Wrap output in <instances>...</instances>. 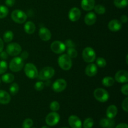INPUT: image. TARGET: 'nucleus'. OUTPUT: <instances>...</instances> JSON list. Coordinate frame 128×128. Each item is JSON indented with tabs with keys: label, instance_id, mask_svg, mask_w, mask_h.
Returning a JSON list of instances; mask_svg holds the SVG:
<instances>
[{
	"label": "nucleus",
	"instance_id": "1",
	"mask_svg": "<svg viewBox=\"0 0 128 128\" xmlns=\"http://www.w3.org/2000/svg\"><path fill=\"white\" fill-rule=\"evenodd\" d=\"M58 62L60 67L64 71H69L72 68V60L66 54L61 55L59 57Z\"/></svg>",
	"mask_w": 128,
	"mask_h": 128
},
{
	"label": "nucleus",
	"instance_id": "2",
	"mask_svg": "<svg viewBox=\"0 0 128 128\" xmlns=\"http://www.w3.org/2000/svg\"><path fill=\"white\" fill-rule=\"evenodd\" d=\"M24 66V60L21 57L16 56L11 61L9 65V68L11 71L14 72H17L21 71L23 68Z\"/></svg>",
	"mask_w": 128,
	"mask_h": 128
},
{
	"label": "nucleus",
	"instance_id": "3",
	"mask_svg": "<svg viewBox=\"0 0 128 128\" xmlns=\"http://www.w3.org/2000/svg\"><path fill=\"white\" fill-rule=\"evenodd\" d=\"M82 59L85 62L88 63H91L95 61L96 58V54L93 48L91 47H87L84 49L82 54Z\"/></svg>",
	"mask_w": 128,
	"mask_h": 128
},
{
	"label": "nucleus",
	"instance_id": "4",
	"mask_svg": "<svg viewBox=\"0 0 128 128\" xmlns=\"http://www.w3.org/2000/svg\"><path fill=\"white\" fill-rule=\"evenodd\" d=\"M55 74V70L52 67H45L42 68L38 73V79L41 81H46L54 76Z\"/></svg>",
	"mask_w": 128,
	"mask_h": 128
},
{
	"label": "nucleus",
	"instance_id": "5",
	"mask_svg": "<svg viewBox=\"0 0 128 128\" xmlns=\"http://www.w3.org/2000/svg\"><path fill=\"white\" fill-rule=\"evenodd\" d=\"M28 16L24 11L20 10H14L11 13V19L16 23L22 24L27 20Z\"/></svg>",
	"mask_w": 128,
	"mask_h": 128
},
{
	"label": "nucleus",
	"instance_id": "6",
	"mask_svg": "<svg viewBox=\"0 0 128 128\" xmlns=\"http://www.w3.org/2000/svg\"><path fill=\"white\" fill-rule=\"evenodd\" d=\"M94 96L98 101L105 102L110 99V94L106 90L102 88H97L94 91Z\"/></svg>",
	"mask_w": 128,
	"mask_h": 128
},
{
	"label": "nucleus",
	"instance_id": "7",
	"mask_svg": "<svg viewBox=\"0 0 128 128\" xmlns=\"http://www.w3.org/2000/svg\"><path fill=\"white\" fill-rule=\"evenodd\" d=\"M24 72L26 76L31 80L37 78L38 76V71L37 70V68L34 64L31 63V62L25 65Z\"/></svg>",
	"mask_w": 128,
	"mask_h": 128
},
{
	"label": "nucleus",
	"instance_id": "8",
	"mask_svg": "<svg viewBox=\"0 0 128 128\" xmlns=\"http://www.w3.org/2000/svg\"><path fill=\"white\" fill-rule=\"evenodd\" d=\"M21 46L16 42L9 44L6 47V52L11 56H18L21 53Z\"/></svg>",
	"mask_w": 128,
	"mask_h": 128
},
{
	"label": "nucleus",
	"instance_id": "9",
	"mask_svg": "<svg viewBox=\"0 0 128 128\" xmlns=\"http://www.w3.org/2000/svg\"><path fill=\"white\" fill-rule=\"evenodd\" d=\"M60 116L56 112H50L46 118V122L49 126H54L59 123Z\"/></svg>",
	"mask_w": 128,
	"mask_h": 128
},
{
	"label": "nucleus",
	"instance_id": "10",
	"mask_svg": "<svg viewBox=\"0 0 128 128\" xmlns=\"http://www.w3.org/2000/svg\"><path fill=\"white\" fill-rule=\"evenodd\" d=\"M66 47L64 43L60 41H55L51 44V50L55 54H62L66 51Z\"/></svg>",
	"mask_w": 128,
	"mask_h": 128
},
{
	"label": "nucleus",
	"instance_id": "11",
	"mask_svg": "<svg viewBox=\"0 0 128 128\" xmlns=\"http://www.w3.org/2000/svg\"><path fill=\"white\" fill-rule=\"evenodd\" d=\"M67 87V82L63 79H58L53 83L52 90L56 92H61L66 90Z\"/></svg>",
	"mask_w": 128,
	"mask_h": 128
},
{
	"label": "nucleus",
	"instance_id": "12",
	"mask_svg": "<svg viewBox=\"0 0 128 128\" xmlns=\"http://www.w3.org/2000/svg\"><path fill=\"white\" fill-rule=\"evenodd\" d=\"M81 16V10L78 8L74 7L72 8L70 10L68 13V17L70 21H72V22H76V21H78L80 19Z\"/></svg>",
	"mask_w": 128,
	"mask_h": 128
},
{
	"label": "nucleus",
	"instance_id": "13",
	"mask_svg": "<svg viewBox=\"0 0 128 128\" xmlns=\"http://www.w3.org/2000/svg\"><path fill=\"white\" fill-rule=\"evenodd\" d=\"M120 83H127L128 82V72L126 70H121L116 72L115 80Z\"/></svg>",
	"mask_w": 128,
	"mask_h": 128
},
{
	"label": "nucleus",
	"instance_id": "14",
	"mask_svg": "<svg viewBox=\"0 0 128 128\" xmlns=\"http://www.w3.org/2000/svg\"><path fill=\"white\" fill-rule=\"evenodd\" d=\"M68 122L71 128H82V123L78 116L72 115L68 119Z\"/></svg>",
	"mask_w": 128,
	"mask_h": 128
},
{
	"label": "nucleus",
	"instance_id": "15",
	"mask_svg": "<svg viewBox=\"0 0 128 128\" xmlns=\"http://www.w3.org/2000/svg\"><path fill=\"white\" fill-rule=\"evenodd\" d=\"M39 36L41 40L44 41H48L51 38V32L50 30L45 27H42L39 31Z\"/></svg>",
	"mask_w": 128,
	"mask_h": 128
},
{
	"label": "nucleus",
	"instance_id": "16",
	"mask_svg": "<svg viewBox=\"0 0 128 128\" xmlns=\"http://www.w3.org/2000/svg\"><path fill=\"white\" fill-rule=\"evenodd\" d=\"M122 22L118 20H111L108 24V28L112 32H117L122 28Z\"/></svg>",
	"mask_w": 128,
	"mask_h": 128
},
{
	"label": "nucleus",
	"instance_id": "17",
	"mask_svg": "<svg viewBox=\"0 0 128 128\" xmlns=\"http://www.w3.org/2000/svg\"><path fill=\"white\" fill-rule=\"evenodd\" d=\"M98 71V69L97 65L92 63V62L86 66V70H85L86 74L89 77L95 76L97 74Z\"/></svg>",
	"mask_w": 128,
	"mask_h": 128
},
{
	"label": "nucleus",
	"instance_id": "18",
	"mask_svg": "<svg viewBox=\"0 0 128 128\" xmlns=\"http://www.w3.org/2000/svg\"><path fill=\"white\" fill-rule=\"evenodd\" d=\"M81 8L86 11H90L94 9L95 6V0H82Z\"/></svg>",
	"mask_w": 128,
	"mask_h": 128
},
{
	"label": "nucleus",
	"instance_id": "19",
	"mask_svg": "<svg viewBox=\"0 0 128 128\" xmlns=\"http://www.w3.org/2000/svg\"><path fill=\"white\" fill-rule=\"evenodd\" d=\"M97 21V16L93 12H90L86 15L84 18V22L88 26H92L96 23Z\"/></svg>",
	"mask_w": 128,
	"mask_h": 128
},
{
	"label": "nucleus",
	"instance_id": "20",
	"mask_svg": "<svg viewBox=\"0 0 128 128\" xmlns=\"http://www.w3.org/2000/svg\"><path fill=\"white\" fill-rule=\"evenodd\" d=\"M100 124L102 128H114L115 126V121L113 119L103 118L101 119Z\"/></svg>",
	"mask_w": 128,
	"mask_h": 128
},
{
	"label": "nucleus",
	"instance_id": "21",
	"mask_svg": "<svg viewBox=\"0 0 128 128\" xmlns=\"http://www.w3.org/2000/svg\"><path fill=\"white\" fill-rule=\"evenodd\" d=\"M11 100V96L8 92L3 90H0V104H8L10 102Z\"/></svg>",
	"mask_w": 128,
	"mask_h": 128
},
{
	"label": "nucleus",
	"instance_id": "22",
	"mask_svg": "<svg viewBox=\"0 0 128 128\" xmlns=\"http://www.w3.org/2000/svg\"><path fill=\"white\" fill-rule=\"evenodd\" d=\"M118 110L117 107L115 105H111L106 110V116L108 118L114 119L118 114Z\"/></svg>",
	"mask_w": 128,
	"mask_h": 128
},
{
	"label": "nucleus",
	"instance_id": "23",
	"mask_svg": "<svg viewBox=\"0 0 128 128\" xmlns=\"http://www.w3.org/2000/svg\"><path fill=\"white\" fill-rule=\"evenodd\" d=\"M24 31L28 34H32L36 31V26L32 21H28L24 26Z\"/></svg>",
	"mask_w": 128,
	"mask_h": 128
},
{
	"label": "nucleus",
	"instance_id": "24",
	"mask_svg": "<svg viewBox=\"0 0 128 128\" xmlns=\"http://www.w3.org/2000/svg\"><path fill=\"white\" fill-rule=\"evenodd\" d=\"M115 80L113 78L110 76H106L104 77L102 80V84L103 86L106 87H111L114 84Z\"/></svg>",
	"mask_w": 128,
	"mask_h": 128
},
{
	"label": "nucleus",
	"instance_id": "25",
	"mask_svg": "<svg viewBox=\"0 0 128 128\" xmlns=\"http://www.w3.org/2000/svg\"><path fill=\"white\" fill-rule=\"evenodd\" d=\"M1 80H2V82H4V83H11V82H13V81L14 80V76L11 73L4 74L2 75V77H1Z\"/></svg>",
	"mask_w": 128,
	"mask_h": 128
},
{
	"label": "nucleus",
	"instance_id": "26",
	"mask_svg": "<svg viewBox=\"0 0 128 128\" xmlns=\"http://www.w3.org/2000/svg\"><path fill=\"white\" fill-rule=\"evenodd\" d=\"M114 4L118 8H124L128 6V0H114Z\"/></svg>",
	"mask_w": 128,
	"mask_h": 128
},
{
	"label": "nucleus",
	"instance_id": "27",
	"mask_svg": "<svg viewBox=\"0 0 128 128\" xmlns=\"http://www.w3.org/2000/svg\"><path fill=\"white\" fill-rule=\"evenodd\" d=\"M13 38L14 34L11 31H6V32H4L3 35V40L6 43H9V42H11L12 40H13Z\"/></svg>",
	"mask_w": 128,
	"mask_h": 128
},
{
	"label": "nucleus",
	"instance_id": "28",
	"mask_svg": "<svg viewBox=\"0 0 128 128\" xmlns=\"http://www.w3.org/2000/svg\"><path fill=\"white\" fill-rule=\"evenodd\" d=\"M94 10L95 12L98 14L102 15L106 12V8L101 4H98L95 6Z\"/></svg>",
	"mask_w": 128,
	"mask_h": 128
},
{
	"label": "nucleus",
	"instance_id": "29",
	"mask_svg": "<svg viewBox=\"0 0 128 128\" xmlns=\"http://www.w3.org/2000/svg\"><path fill=\"white\" fill-rule=\"evenodd\" d=\"M8 8L3 5H0V19L5 18L8 15Z\"/></svg>",
	"mask_w": 128,
	"mask_h": 128
},
{
	"label": "nucleus",
	"instance_id": "30",
	"mask_svg": "<svg viewBox=\"0 0 128 128\" xmlns=\"http://www.w3.org/2000/svg\"><path fill=\"white\" fill-rule=\"evenodd\" d=\"M67 55L71 59L76 58L78 56V51L74 48H70L68 49Z\"/></svg>",
	"mask_w": 128,
	"mask_h": 128
},
{
	"label": "nucleus",
	"instance_id": "31",
	"mask_svg": "<svg viewBox=\"0 0 128 128\" xmlns=\"http://www.w3.org/2000/svg\"><path fill=\"white\" fill-rule=\"evenodd\" d=\"M20 90V86L17 83H12L10 86V92L12 95H16Z\"/></svg>",
	"mask_w": 128,
	"mask_h": 128
},
{
	"label": "nucleus",
	"instance_id": "32",
	"mask_svg": "<svg viewBox=\"0 0 128 128\" xmlns=\"http://www.w3.org/2000/svg\"><path fill=\"white\" fill-rule=\"evenodd\" d=\"M94 120L92 118L86 119L83 122V128H92L94 126Z\"/></svg>",
	"mask_w": 128,
	"mask_h": 128
},
{
	"label": "nucleus",
	"instance_id": "33",
	"mask_svg": "<svg viewBox=\"0 0 128 128\" xmlns=\"http://www.w3.org/2000/svg\"><path fill=\"white\" fill-rule=\"evenodd\" d=\"M8 70V63L4 60L0 61V74H3Z\"/></svg>",
	"mask_w": 128,
	"mask_h": 128
},
{
	"label": "nucleus",
	"instance_id": "34",
	"mask_svg": "<svg viewBox=\"0 0 128 128\" xmlns=\"http://www.w3.org/2000/svg\"><path fill=\"white\" fill-rule=\"evenodd\" d=\"M33 121L31 119H26L22 124V128H31L33 126Z\"/></svg>",
	"mask_w": 128,
	"mask_h": 128
},
{
	"label": "nucleus",
	"instance_id": "35",
	"mask_svg": "<svg viewBox=\"0 0 128 128\" xmlns=\"http://www.w3.org/2000/svg\"><path fill=\"white\" fill-rule=\"evenodd\" d=\"M107 64V62H106V60L103 58H98L96 59V65L97 66H99L100 68H104Z\"/></svg>",
	"mask_w": 128,
	"mask_h": 128
},
{
	"label": "nucleus",
	"instance_id": "36",
	"mask_svg": "<svg viewBox=\"0 0 128 128\" xmlns=\"http://www.w3.org/2000/svg\"><path fill=\"white\" fill-rule=\"evenodd\" d=\"M50 109L52 112H56L60 109V104L58 101H52L50 104Z\"/></svg>",
	"mask_w": 128,
	"mask_h": 128
},
{
	"label": "nucleus",
	"instance_id": "37",
	"mask_svg": "<svg viewBox=\"0 0 128 128\" xmlns=\"http://www.w3.org/2000/svg\"><path fill=\"white\" fill-rule=\"evenodd\" d=\"M44 88V84L42 81H38L34 85V89L38 91H42L43 90Z\"/></svg>",
	"mask_w": 128,
	"mask_h": 128
},
{
	"label": "nucleus",
	"instance_id": "38",
	"mask_svg": "<svg viewBox=\"0 0 128 128\" xmlns=\"http://www.w3.org/2000/svg\"><path fill=\"white\" fill-rule=\"evenodd\" d=\"M122 108L125 112L128 111V98H126L122 103Z\"/></svg>",
	"mask_w": 128,
	"mask_h": 128
},
{
	"label": "nucleus",
	"instance_id": "39",
	"mask_svg": "<svg viewBox=\"0 0 128 128\" xmlns=\"http://www.w3.org/2000/svg\"><path fill=\"white\" fill-rule=\"evenodd\" d=\"M64 44L65 46H66V47L68 48H75V47H76L75 44L74 43L73 41H71V40H66Z\"/></svg>",
	"mask_w": 128,
	"mask_h": 128
},
{
	"label": "nucleus",
	"instance_id": "40",
	"mask_svg": "<svg viewBox=\"0 0 128 128\" xmlns=\"http://www.w3.org/2000/svg\"><path fill=\"white\" fill-rule=\"evenodd\" d=\"M121 92L125 96H128V84H125L121 88Z\"/></svg>",
	"mask_w": 128,
	"mask_h": 128
},
{
	"label": "nucleus",
	"instance_id": "41",
	"mask_svg": "<svg viewBox=\"0 0 128 128\" xmlns=\"http://www.w3.org/2000/svg\"><path fill=\"white\" fill-rule=\"evenodd\" d=\"M16 0H6L5 1V4L8 7H12L15 4Z\"/></svg>",
	"mask_w": 128,
	"mask_h": 128
},
{
	"label": "nucleus",
	"instance_id": "42",
	"mask_svg": "<svg viewBox=\"0 0 128 128\" xmlns=\"http://www.w3.org/2000/svg\"><path fill=\"white\" fill-rule=\"evenodd\" d=\"M0 58L2 59V60H5L8 59V54L6 52V51H1L0 52Z\"/></svg>",
	"mask_w": 128,
	"mask_h": 128
},
{
	"label": "nucleus",
	"instance_id": "43",
	"mask_svg": "<svg viewBox=\"0 0 128 128\" xmlns=\"http://www.w3.org/2000/svg\"><path fill=\"white\" fill-rule=\"evenodd\" d=\"M29 56V53L27 52V51H23L21 54V58L22 59V60H26V59L28 58Z\"/></svg>",
	"mask_w": 128,
	"mask_h": 128
},
{
	"label": "nucleus",
	"instance_id": "44",
	"mask_svg": "<svg viewBox=\"0 0 128 128\" xmlns=\"http://www.w3.org/2000/svg\"><path fill=\"white\" fill-rule=\"evenodd\" d=\"M128 18L126 15H122L121 17V21L122 23H126L128 22Z\"/></svg>",
	"mask_w": 128,
	"mask_h": 128
},
{
	"label": "nucleus",
	"instance_id": "45",
	"mask_svg": "<svg viewBox=\"0 0 128 128\" xmlns=\"http://www.w3.org/2000/svg\"><path fill=\"white\" fill-rule=\"evenodd\" d=\"M115 128H128V126L126 123H121L118 125Z\"/></svg>",
	"mask_w": 128,
	"mask_h": 128
},
{
	"label": "nucleus",
	"instance_id": "46",
	"mask_svg": "<svg viewBox=\"0 0 128 128\" xmlns=\"http://www.w3.org/2000/svg\"><path fill=\"white\" fill-rule=\"evenodd\" d=\"M4 49V42L2 39L0 38V52L3 51Z\"/></svg>",
	"mask_w": 128,
	"mask_h": 128
},
{
	"label": "nucleus",
	"instance_id": "47",
	"mask_svg": "<svg viewBox=\"0 0 128 128\" xmlns=\"http://www.w3.org/2000/svg\"><path fill=\"white\" fill-rule=\"evenodd\" d=\"M50 128L48 127V126H42V128Z\"/></svg>",
	"mask_w": 128,
	"mask_h": 128
},
{
	"label": "nucleus",
	"instance_id": "48",
	"mask_svg": "<svg viewBox=\"0 0 128 128\" xmlns=\"http://www.w3.org/2000/svg\"><path fill=\"white\" fill-rule=\"evenodd\" d=\"M128 56L127 55V56H126V63H128Z\"/></svg>",
	"mask_w": 128,
	"mask_h": 128
},
{
	"label": "nucleus",
	"instance_id": "49",
	"mask_svg": "<svg viewBox=\"0 0 128 128\" xmlns=\"http://www.w3.org/2000/svg\"><path fill=\"white\" fill-rule=\"evenodd\" d=\"M67 128V127H64V128Z\"/></svg>",
	"mask_w": 128,
	"mask_h": 128
},
{
	"label": "nucleus",
	"instance_id": "50",
	"mask_svg": "<svg viewBox=\"0 0 128 128\" xmlns=\"http://www.w3.org/2000/svg\"><path fill=\"white\" fill-rule=\"evenodd\" d=\"M0 84H1V79H0Z\"/></svg>",
	"mask_w": 128,
	"mask_h": 128
},
{
	"label": "nucleus",
	"instance_id": "51",
	"mask_svg": "<svg viewBox=\"0 0 128 128\" xmlns=\"http://www.w3.org/2000/svg\"></svg>",
	"mask_w": 128,
	"mask_h": 128
}]
</instances>
